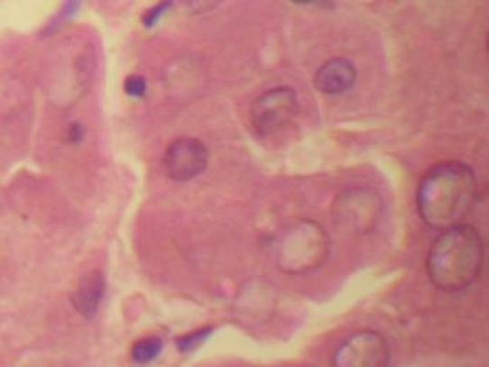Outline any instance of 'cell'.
Returning a JSON list of instances; mask_svg holds the SVG:
<instances>
[{"mask_svg":"<svg viewBox=\"0 0 489 367\" xmlns=\"http://www.w3.org/2000/svg\"><path fill=\"white\" fill-rule=\"evenodd\" d=\"M207 335H208V330H199V332H192L191 335L182 336L181 339H179V349L182 350V352L192 349V347L197 346L201 340H204V337H206Z\"/></svg>","mask_w":489,"mask_h":367,"instance_id":"13","label":"cell"},{"mask_svg":"<svg viewBox=\"0 0 489 367\" xmlns=\"http://www.w3.org/2000/svg\"><path fill=\"white\" fill-rule=\"evenodd\" d=\"M207 164L208 150L197 138H177L165 151L164 169L172 181H191L207 169Z\"/></svg>","mask_w":489,"mask_h":367,"instance_id":"7","label":"cell"},{"mask_svg":"<svg viewBox=\"0 0 489 367\" xmlns=\"http://www.w3.org/2000/svg\"><path fill=\"white\" fill-rule=\"evenodd\" d=\"M68 142L77 143L84 140V128L79 124H70L67 130Z\"/></svg>","mask_w":489,"mask_h":367,"instance_id":"15","label":"cell"},{"mask_svg":"<svg viewBox=\"0 0 489 367\" xmlns=\"http://www.w3.org/2000/svg\"><path fill=\"white\" fill-rule=\"evenodd\" d=\"M106 293V279L98 270H92L81 277L74 294L72 305L85 318H92L98 313L99 305Z\"/></svg>","mask_w":489,"mask_h":367,"instance_id":"9","label":"cell"},{"mask_svg":"<svg viewBox=\"0 0 489 367\" xmlns=\"http://www.w3.org/2000/svg\"><path fill=\"white\" fill-rule=\"evenodd\" d=\"M124 91L133 98H143L147 94V81L141 75H130L124 82Z\"/></svg>","mask_w":489,"mask_h":367,"instance_id":"12","label":"cell"},{"mask_svg":"<svg viewBox=\"0 0 489 367\" xmlns=\"http://www.w3.org/2000/svg\"><path fill=\"white\" fill-rule=\"evenodd\" d=\"M391 347L381 333L360 330L340 343L330 367H389Z\"/></svg>","mask_w":489,"mask_h":367,"instance_id":"5","label":"cell"},{"mask_svg":"<svg viewBox=\"0 0 489 367\" xmlns=\"http://www.w3.org/2000/svg\"><path fill=\"white\" fill-rule=\"evenodd\" d=\"M476 198L475 174L464 162L435 165L416 191V206L428 227L444 231L462 225Z\"/></svg>","mask_w":489,"mask_h":367,"instance_id":"1","label":"cell"},{"mask_svg":"<svg viewBox=\"0 0 489 367\" xmlns=\"http://www.w3.org/2000/svg\"><path fill=\"white\" fill-rule=\"evenodd\" d=\"M382 198L371 188H349L333 204L336 225L354 234H366L381 220Z\"/></svg>","mask_w":489,"mask_h":367,"instance_id":"4","label":"cell"},{"mask_svg":"<svg viewBox=\"0 0 489 367\" xmlns=\"http://www.w3.org/2000/svg\"><path fill=\"white\" fill-rule=\"evenodd\" d=\"M296 4L311 5V6L322 7V9H333V0H293Z\"/></svg>","mask_w":489,"mask_h":367,"instance_id":"16","label":"cell"},{"mask_svg":"<svg viewBox=\"0 0 489 367\" xmlns=\"http://www.w3.org/2000/svg\"><path fill=\"white\" fill-rule=\"evenodd\" d=\"M484 255L481 235L471 225L462 223L440 231L428 254L429 280L439 290H465L478 280Z\"/></svg>","mask_w":489,"mask_h":367,"instance_id":"2","label":"cell"},{"mask_svg":"<svg viewBox=\"0 0 489 367\" xmlns=\"http://www.w3.org/2000/svg\"><path fill=\"white\" fill-rule=\"evenodd\" d=\"M330 238L313 220H298L280 231L274 243L276 266L291 276L311 273L325 264Z\"/></svg>","mask_w":489,"mask_h":367,"instance_id":"3","label":"cell"},{"mask_svg":"<svg viewBox=\"0 0 489 367\" xmlns=\"http://www.w3.org/2000/svg\"><path fill=\"white\" fill-rule=\"evenodd\" d=\"M162 340L157 336H147L136 340L131 349V357L138 364H147L155 361L158 354L161 353Z\"/></svg>","mask_w":489,"mask_h":367,"instance_id":"10","label":"cell"},{"mask_svg":"<svg viewBox=\"0 0 489 367\" xmlns=\"http://www.w3.org/2000/svg\"><path fill=\"white\" fill-rule=\"evenodd\" d=\"M299 114L298 94L289 87L263 92L252 106V125L262 135L283 130Z\"/></svg>","mask_w":489,"mask_h":367,"instance_id":"6","label":"cell"},{"mask_svg":"<svg viewBox=\"0 0 489 367\" xmlns=\"http://www.w3.org/2000/svg\"><path fill=\"white\" fill-rule=\"evenodd\" d=\"M79 2H81V0H67V4L62 7V11H60V16L56 19L53 26L60 25V22H62L63 19H68L70 14H74L78 6H79Z\"/></svg>","mask_w":489,"mask_h":367,"instance_id":"14","label":"cell"},{"mask_svg":"<svg viewBox=\"0 0 489 367\" xmlns=\"http://www.w3.org/2000/svg\"><path fill=\"white\" fill-rule=\"evenodd\" d=\"M171 7L172 0H161V2H158L155 6L151 7V9H148V11L143 14V26H145V28H152V26L157 25L160 19H161Z\"/></svg>","mask_w":489,"mask_h":367,"instance_id":"11","label":"cell"},{"mask_svg":"<svg viewBox=\"0 0 489 367\" xmlns=\"http://www.w3.org/2000/svg\"><path fill=\"white\" fill-rule=\"evenodd\" d=\"M357 79L355 63L346 58H332L316 70L313 84L323 95H340L354 87Z\"/></svg>","mask_w":489,"mask_h":367,"instance_id":"8","label":"cell"}]
</instances>
